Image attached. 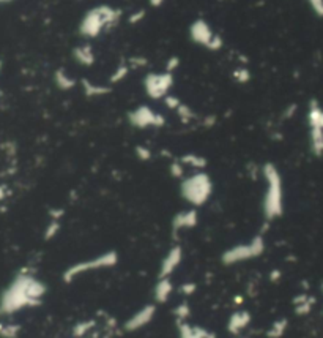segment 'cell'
Returning a JSON list of instances; mask_svg holds the SVG:
<instances>
[{
	"label": "cell",
	"mask_w": 323,
	"mask_h": 338,
	"mask_svg": "<svg viewBox=\"0 0 323 338\" xmlns=\"http://www.w3.org/2000/svg\"><path fill=\"white\" fill-rule=\"evenodd\" d=\"M46 294V286L30 273H19L10 283L0 296V316L13 315L27 307H36L41 304Z\"/></svg>",
	"instance_id": "6da1fadb"
},
{
	"label": "cell",
	"mask_w": 323,
	"mask_h": 338,
	"mask_svg": "<svg viewBox=\"0 0 323 338\" xmlns=\"http://www.w3.org/2000/svg\"><path fill=\"white\" fill-rule=\"evenodd\" d=\"M262 176L265 179V195L262 201V210L266 222H273L284 214V187L281 172L274 163L268 161L262 166Z\"/></svg>",
	"instance_id": "7a4b0ae2"
},
{
	"label": "cell",
	"mask_w": 323,
	"mask_h": 338,
	"mask_svg": "<svg viewBox=\"0 0 323 338\" xmlns=\"http://www.w3.org/2000/svg\"><path fill=\"white\" fill-rule=\"evenodd\" d=\"M122 11L110 5H98L90 8L79 24V33L87 40H93L110 27L117 25Z\"/></svg>",
	"instance_id": "3957f363"
},
{
	"label": "cell",
	"mask_w": 323,
	"mask_h": 338,
	"mask_svg": "<svg viewBox=\"0 0 323 338\" xmlns=\"http://www.w3.org/2000/svg\"><path fill=\"white\" fill-rule=\"evenodd\" d=\"M180 193L188 204L192 207H200L213 195V180L205 171H196L194 174L186 176L181 180Z\"/></svg>",
	"instance_id": "277c9868"
},
{
	"label": "cell",
	"mask_w": 323,
	"mask_h": 338,
	"mask_svg": "<svg viewBox=\"0 0 323 338\" xmlns=\"http://www.w3.org/2000/svg\"><path fill=\"white\" fill-rule=\"evenodd\" d=\"M189 40L197 44V46L205 48L210 52H219L224 48V40L219 33H216L211 25L204 19V17H197L194 19L188 29Z\"/></svg>",
	"instance_id": "5b68a950"
},
{
	"label": "cell",
	"mask_w": 323,
	"mask_h": 338,
	"mask_svg": "<svg viewBox=\"0 0 323 338\" xmlns=\"http://www.w3.org/2000/svg\"><path fill=\"white\" fill-rule=\"evenodd\" d=\"M263 251H265V239L262 234H258L246 243H238L230 246L229 250L223 253V258L221 259H223V264H226V266H234V264H238V262L258 258Z\"/></svg>",
	"instance_id": "8992f818"
},
{
	"label": "cell",
	"mask_w": 323,
	"mask_h": 338,
	"mask_svg": "<svg viewBox=\"0 0 323 338\" xmlns=\"http://www.w3.org/2000/svg\"><path fill=\"white\" fill-rule=\"evenodd\" d=\"M118 262V254L117 251H106L103 254H99V256L93 258V259H88V261H81L73 264L71 267H68L65 270V273L62 275L65 283H71L73 280H76L78 277L84 275L87 272H93L98 269H109V267H114L115 264Z\"/></svg>",
	"instance_id": "52a82bcc"
},
{
	"label": "cell",
	"mask_w": 323,
	"mask_h": 338,
	"mask_svg": "<svg viewBox=\"0 0 323 338\" xmlns=\"http://www.w3.org/2000/svg\"><path fill=\"white\" fill-rule=\"evenodd\" d=\"M175 86V78L167 71H153L144 78V90L152 100H164Z\"/></svg>",
	"instance_id": "ba28073f"
},
{
	"label": "cell",
	"mask_w": 323,
	"mask_h": 338,
	"mask_svg": "<svg viewBox=\"0 0 323 338\" xmlns=\"http://www.w3.org/2000/svg\"><path fill=\"white\" fill-rule=\"evenodd\" d=\"M128 123L137 130H147V128H162L165 125V117L160 113H156L149 105H141L126 115Z\"/></svg>",
	"instance_id": "9c48e42d"
},
{
	"label": "cell",
	"mask_w": 323,
	"mask_h": 338,
	"mask_svg": "<svg viewBox=\"0 0 323 338\" xmlns=\"http://www.w3.org/2000/svg\"><path fill=\"white\" fill-rule=\"evenodd\" d=\"M197 223H199V214L196 207L181 210V212H178L172 218V232L178 234L181 231L192 229V227L197 226Z\"/></svg>",
	"instance_id": "30bf717a"
},
{
	"label": "cell",
	"mask_w": 323,
	"mask_h": 338,
	"mask_svg": "<svg viewBox=\"0 0 323 338\" xmlns=\"http://www.w3.org/2000/svg\"><path fill=\"white\" fill-rule=\"evenodd\" d=\"M183 259V250L180 245H173L172 248L167 251V254L161 261L160 267V278H169L172 273L175 272Z\"/></svg>",
	"instance_id": "8fae6325"
},
{
	"label": "cell",
	"mask_w": 323,
	"mask_h": 338,
	"mask_svg": "<svg viewBox=\"0 0 323 338\" xmlns=\"http://www.w3.org/2000/svg\"><path fill=\"white\" fill-rule=\"evenodd\" d=\"M155 312H156L155 305H145L144 308H141L139 312H136L131 318L128 319L126 324H125V331L134 332V331H139V329L145 327L153 319Z\"/></svg>",
	"instance_id": "7c38bea8"
},
{
	"label": "cell",
	"mask_w": 323,
	"mask_h": 338,
	"mask_svg": "<svg viewBox=\"0 0 323 338\" xmlns=\"http://www.w3.org/2000/svg\"><path fill=\"white\" fill-rule=\"evenodd\" d=\"M73 59L81 67H93L96 62V54L90 43H82L73 49Z\"/></svg>",
	"instance_id": "4fadbf2b"
},
{
	"label": "cell",
	"mask_w": 323,
	"mask_h": 338,
	"mask_svg": "<svg viewBox=\"0 0 323 338\" xmlns=\"http://www.w3.org/2000/svg\"><path fill=\"white\" fill-rule=\"evenodd\" d=\"M81 87L84 90V95L87 98H99V97H106L112 92V87L106 86V84H98V82H93L87 78L81 79Z\"/></svg>",
	"instance_id": "5bb4252c"
},
{
	"label": "cell",
	"mask_w": 323,
	"mask_h": 338,
	"mask_svg": "<svg viewBox=\"0 0 323 338\" xmlns=\"http://www.w3.org/2000/svg\"><path fill=\"white\" fill-rule=\"evenodd\" d=\"M54 82H55V86H57V89L62 90V92H70V90L76 87V79L63 68H59L54 73Z\"/></svg>",
	"instance_id": "9a60e30c"
},
{
	"label": "cell",
	"mask_w": 323,
	"mask_h": 338,
	"mask_svg": "<svg viewBox=\"0 0 323 338\" xmlns=\"http://www.w3.org/2000/svg\"><path fill=\"white\" fill-rule=\"evenodd\" d=\"M308 123H309V130H323V109L316 102H311L309 105Z\"/></svg>",
	"instance_id": "2e32d148"
},
{
	"label": "cell",
	"mask_w": 323,
	"mask_h": 338,
	"mask_svg": "<svg viewBox=\"0 0 323 338\" xmlns=\"http://www.w3.org/2000/svg\"><path fill=\"white\" fill-rule=\"evenodd\" d=\"M180 161L186 168L196 169V171H204L208 164V161L204 155H199V153H184L180 157Z\"/></svg>",
	"instance_id": "e0dca14e"
},
{
	"label": "cell",
	"mask_w": 323,
	"mask_h": 338,
	"mask_svg": "<svg viewBox=\"0 0 323 338\" xmlns=\"http://www.w3.org/2000/svg\"><path fill=\"white\" fill-rule=\"evenodd\" d=\"M173 292V285L170 278H160L155 286V299L156 302H167L170 294Z\"/></svg>",
	"instance_id": "ac0fdd59"
},
{
	"label": "cell",
	"mask_w": 323,
	"mask_h": 338,
	"mask_svg": "<svg viewBox=\"0 0 323 338\" xmlns=\"http://www.w3.org/2000/svg\"><path fill=\"white\" fill-rule=\"evenodd\" d=\"M249 321H251V316H249L246 312H238V313H234L232 316H230L229 319V332L230 334H238L242 332L243 329L249 324Z\"/></svg>",
	"instance_id": "d6986e66"
},
{
	"label": "cell",
	"mask_w": 323,
	"mask_h": 338,
	"mask_svg": "<svg viewBox=\"0 0 323 338\" xmlns=\"http://www.w3.org/2000/svg\"><path fill=\"white\" fill-rule=\"evenodd\" d=\"M129 73H131V68H129L128 62L126 60H122L115 67V70L110 73L109 82H110V84H118V82H122V81H125L128 78Z\"/></svg>",
	"instance_id": "ffe728a7"
},
{
	"label": "cell",
	"mask_w": 323,
	"mask_h": 338,
	"mask_svg": "<svg viewBox=\"0 0 323 338\" xmlns=\"http://www.w3.org/2000/svg\"><path fill=\"white\" fill-rule=\"evenodd\" d=\"M175 114L178 115L180 122L184 123V125H189L191 122H194V120L197 118V114L194 113V109H192L189 105H186V103H181V105L177 108V111H175Z\"/></svg>",
	"instance_id": "44dd1931"
},
{
	"label": "cell",
	"mask_w": 323,
	"mask_h": 338,
	"mask_svg": "<svg viewBox=\"0 0 323 338\" xmlns=\"http://www.w3.org/2000/svg\"><path fill=\"white\" fill-rule=\"evenodd\" d=\"M180 334L181 338H215V335H211L205 332L204 329H191L188 324H180Z\"/></svg>",
	"instance_id": "7402d4cb"
},
{
	"label": "cell",
	"mask_w": 323,
	"mask_h": 338,
	"mask_svg": "<svg viewBox=\"0 0 323 338\" xmlns=\"http://www.w3.org/2000/svg\"><path fill=\"white\" fill-rule=\"evenodd\" d=\"M232 78L235 82H238V84H247V82H251V79H252V73L247 67L238 65L232 71Z\"/></svg>",
	"instance_id": "603a6c76"
},
{
	"label": "cell",
	"mask_w": 323,
	"mask_h": 338,
	"mask_svg": "<svg viewBox=\"0 0 323 338\" xmlns=\"http://www.w3.org/2000/svg\"><path fill=\"white\" fill-rule=\"evenodd\" d=\"M169 172H170V176L173 179H184L186 176H184V172H186V166L180 161V158H173L169 164Z\"/></svg>",
	"instance_id": "cb8c5ba5"
},
{
	"label": "cell",
	"mask_w": 323,
	"mask_h": 338,
	"mask_svg": "<svg viewBox=\"0 0 323 338\" xmlns=\"http://www.w3.org/2000/svg\"><path fill=\"white\" fill-rule=\"evenodd\" d=\"M21 332L19 324H0V337L2 338H17Z\"/></svg>",
	"instance_id": "d4e9b609"
},
{
	"label": "cell",
	"mask_w": 323,
	"mask_h": 338,
	"mask_svg": "<svg viewBox=\"0 0 323 338\" xmlns=\"http://www.w3.org/2000/svg\"><path fill=\"white\" fill-rule=\"evenodd\" d=\"M126 62L131 70H141L149 65V59L145 56H131L129 59H126Z\"/></svg>",
	"instance_id": "484cf974"
},
{
	"label": "cell",
	"mask_w": 323,
	"mask_h": 338,
	"mask_svg": "<svg viewBox=\"0 0 323 338\" xmlns=\"http://www.w3.org/2000/svg\"><path fill=\"white\" fill-rule=\"evenodd\" d=\"M60 227H62L60 220H51V223L48 225V227H46V231H44V239L46 240L54 239V237L59 234Z\"/></svg>",
	"instance_id": "4316f807"
},
{
	"label": "cell",
	"mask_w": 323,
	"mask_h": 338,
	"mask_svg": "<svg viewBox=\"0 0 323 338\" xmlns=\"http://www.w3.org/2000/svg\"><path fill=\"white\" fill-rule=\"evenodd\" d=\"M180 63H181V59L178 56H170L167 60H165V63H164V71L172 73V75H173V73L178 70Z\"/></svg>",
	"instance_id": "83f0119b"
},
{
	"label": "cell",
	"mask_w": 323,
	"mask_h": 338,
	"mask_svg": "<svg viewBox=\"0 0 323 338\" xmlns=\"http://www.w3.org/2000/svg\"><path fill=\"white\" fill-rule=\"evenodd\" d=\"M162 102H164L165 108L170 109V111H177V108L183 103L177 95H172V94H169L167 97H165V98L162 100Z\"/></svg>",
	"instance_id": "f1b7e54d"
},
{
	"label": "cell",
	"mask_w": 323,
	"mask_h": 338,
	"mask_svg": "<svg viewBox=\"0 0 323 338\" xmlns=\"http://www.w3.org/2000/svg\"><path fill=\"white\" fill-rule=\"evenodd\" d=\"M285 332V321H281V323H274L271 326V329L268 331V337L270 338H279L282 337Z\"/></svg>",
	"instance_id": "f546056e"
},
{
	"label": "cell",
	"mask_w": 323,
	"mask_h": 338,
	"mask_svg": "<svg viewBox=\"0 0 323 338\" xmlns=\"http://www.w3.org/2000/svg\"><path fill=\"white\" fill-rule=\"evenodd\" d=\"M314 304L312 299H308V300H297L295 302V305H297V313L298 315H308L311 312V307Z\"/></svg>",
	"instance_id": "4dcf8cb0"
},
{
	"label": "cell",
	"mask_w": 323,
	"mask_h": 338,
	"mask_svg": "<svg viewBox=\"0 0 323 338\" xmlns=\"http://www.w3.org/2000/svg\"><path fill=\"white\" fill-rule=\"evenodd\" d=\"M134 152H136V157L139 158L141 161L152 160V150L147 147V145H137V147L134 149Z\"/></svg>",
	"instance_id": "1f68e13d"
},
{
	"label": "cell",
	"mask_w": 323,
	"mask_h": 338,
	"mask_svg": "<svg viewBox=\"0 0 323 338\" xmlns=\"http://www.w3.org/2000/svg\"><path fill=\"white\" fill-rule=\"evenodd\" d=\"M93 321H88V323H81V324H78L76 327H75V331H73V334H75L78 338H81V337H84L91 327H93Z\"/></svg>",
	"instance_id": "d6a6232c"
},
{
	"label": "cell",
	"mask_w": 323,
	"mask_h": 338,
	"mask_svg": "<svg viewBox=\"0 0 323 338\" xmlns=\"http://www.w3.org/2000/svg\"><path fill=\"white\" fill-rule=\"evenodd\" d=\"M145 14H147V11L145 10H137V11H134V13H131L128 16V24H131V25H136V24H139V22H142L144 19H145Z\"/></svg>",
	"instance_id": "836d02e7"
},
{
	"label": "cell",
	"mask_w": 323,
	"mask_h": 338,
	"mask_svg": "<svg viewBox=\"0 0 323 338\" xmlns=\"http://www.w3.org/2000/svg\"><path fill=\"white\" fill-rule=\"evenodd\" d=\"M175 315H177L178 321L183 323L184 319L189 316V305L188 304H180L177 308H175Z\"/></svg>",
	"instance_id": "e575fe53"
},
{
	"label": "cell",
	"mask_w": 323,
	"mask_h": 338,
	"mask_svg": "<svg viewBox=\"0 0 323 338\" xmlns=\"http://www.w3.org/2000/svg\"><path fill=\"white\" fill-rule=\"evenodd\" d=\"M308 2L312 8V11L317 16L323 17V0H308Z\"/></svg>",
	"instance_id": "d590c367"
},
{
	"label": "cell",
	"mask_w": 323,
	"mask_h": 338,
	"mask_svg": "<svg viewBox=\"0 0 323 338\" xmlns=\"http://www.w3.org/2000/svg\"><path fill=\"white\" fill-rule=\"evenodd\" d=\"M216 123V115H207L204 117V120H202V126L204 128H211Z\"/></svg>",
	"instance_id": "8d00e7d4"
},
{
	"label": "cell",
	"mask_w": 323,
	"mask_h": 338,
	"mask_svg": "<svg viewBox=\"0 0 323 338\" xmlns=\"http://www.w3.org/2000/svg\"><path fill=\"white\" fill-rule=\"evenodd\" d=\"M180 291L183 294H192V292L196 291V285H194V283H184V285H181Z\"/></svg>",
	"instance_id": "74e56055"
},
{
	"label": "cell",
	"mask_w": 323,
	"mask_h": 338,
	"mask_svg": "<svg viewBox=\"0 0 323 338\" xmlns=\"http://www.w3.org/2000/svg\"><path fill=\"white\" fill-rule=\"evenodd\" d=\"M149 3L153 8H160V6H162L165 3V0H149Z\"/></svg>",
	"instance_id": "f35d334b"
},
{
	"label": "cell",
	"mask_w": 323,
	"mask_h": 338,
	"mask_svg": "<svg viewBox=\"0 0 323 338\" xmlns=\"http://www.w3.org/2000/svg\"><path fill=\"white\" fill-rule=\"evenodd\" d=\"M6 195H8L6 187H5V185H0V201H3V199L6 198Z\"/></svg>",
	"instance_id": "ab89813d"
},
{
	"label": "cell",
	"mask_w": 323,
	"mask_h": 338,
	"mask_svg": "<svg viewBox=\"0 0 323 338\" xmlns=\"http://www.w3.org/2000/svg\"><path fill=\"white\" fill-rule=\"evenodd\" d=\"M6 2H11V0H0V3H6Z\"/></svg>",
	"instance_id": "60d3db41"
},
{
	"label": "cell",
	"mask_w": 323,
	"mask_h": 338,
	"mask_svg": "<svg viewBox=\"0 0 323 338\" xmlns=\"http://www.w3.org/2000/svg\"><path fill=\"white\" fill-rule=\"evenodd\" d=\"M0 65H2V63H0Z\"/></svg>",
	"instance_id": "b9f144b4"
}]
</instances>
